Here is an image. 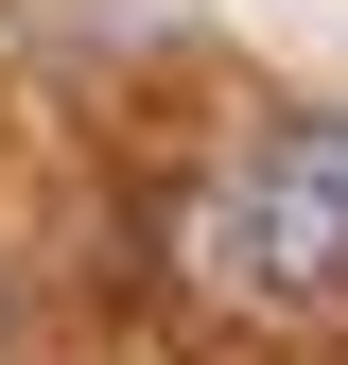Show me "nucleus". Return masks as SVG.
<instances>
[{
  "instance_id": "nucleus-1",
  "label": "nucleus",
  "mask_w": 348,
  "mask_h": 365,
  "mask_svg": "<svg viewBox=\"0 0 348 365\" xmlns=\"http://www.w3.org/2000/svg\"><path fill=\"white\" fill-rule=\"evenodd\" d=\"M192 244H209V279L261 296V313H331V296H348V105L261 122V140L209 174Z\"/></svg>"
}]
</instances>
